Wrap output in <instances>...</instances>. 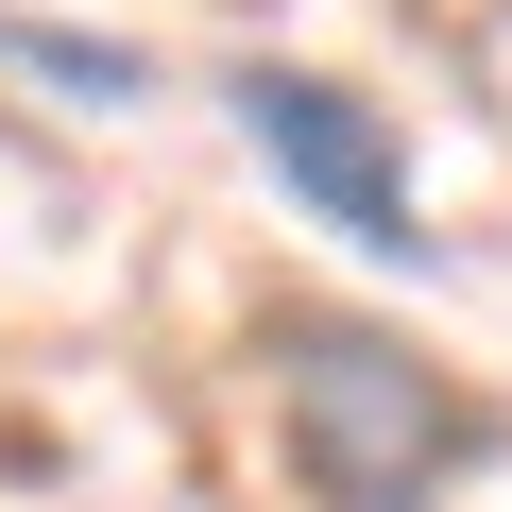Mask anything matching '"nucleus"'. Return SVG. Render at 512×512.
<instances>
[{
    "label": "nucleus",
    "mask_w": 512,
    "mask_h": 512,
    "mask_svg": "<svg viewBox=\"0 0 512 512\" xmlns=\"http://www.w3.org/2000/svg\"><path fill=\"white\" fill-rule=\"evenodd\" d=\"M274 410H291L308 495H342V512H410V495L461 461V393H444L410 342L342 325V308H274Z\"/></svg>",
    "instance_id": "nucleus-1"
},
{
    "label": "nucleus",
    "mask_w": 512,
    "mask_h": 512,
    "mask_svg": "<svg viewBox=\"0 0 512 512\" xmlns=\"http://www.w3.org/2000/svg\"><path fill=\"white\" fill-rule=\"evenodd\" d=\"M222 120L256 137V171H274L325 239H359V256H410L427 274V205H410V154H393V120L359 103V86H325V69H274V52H239L222 69Z\"/></svg>",
    "instance_id": "nucleus-2"
},
{
    "label": "nucleus",
    "mask_w": 512,
    "mask_h": 512,
    "mask_svg": "<svg viewBox=\"0 0 512 512\" xmlns=\"http://www.w3.org/2000/svg\"><path fill=\"white\" fill-rule=\"evenodd\" d=\"M0 69H35V86H69V103H154V52H120V35H86V18H35V0H0Z\"/></svg>",
    "instance_id": "nucleus-3"
}]
</instances>
